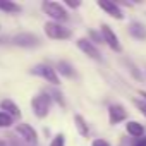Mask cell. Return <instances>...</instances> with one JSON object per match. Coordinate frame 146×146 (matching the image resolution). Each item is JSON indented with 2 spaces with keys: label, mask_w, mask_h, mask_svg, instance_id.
Instances as JSON below:
<instances>
[{
  "label": "cell",
  "mask_w": 146,
  "mask_h": 146,
  "mask_svg": "<svg viewBox=\"0 0 146 146\" xmlns=\"http://www.w3.org/2000/svg\"><path fill=\"white\" fill-rule=\"evenodd\" d=\"M31 108H33V113H35L38 119H45V117L50 113V108H52L50 93L41 91V93H38L36 96H33V100H31Z\"/></svg>",
  "instance_id": "1"
},
{
  "label": "cell",
  "mask_w": 146,
  "mask_h": 146,
  "mask_svg": "<svg viewBox=\"0 0 146 146\" xmlns=\"http://www.w3.org/2000/svg\"><path fill=\"white\" fill-rule=\"evenodd\" d=\"M41 7H43L45 14H46L53 23L62 24V23H65V21L69 19V12H67L65 7H64L62 4H58V2H43Z\"/></svg>",
  "instance_id": "2"
},
{
  "label": "cell",
  "mask_w": 146,
  "mask_h": 146,
  "mask_svg": "<svg viewBox=\"0 0 146 146\" xmlns=\"http://www.w3.org/2000/svg\"><path fill=\"white\" fill-rule=\"evenodd\" d=\"M45 29V35L52 40H69L72 36V31L69 28H65L64 24H58V23H53V21H48L45 23L43 26Z\"/></svg>",
  "instance_id": "3"
},
{
  "label": "cell",
  "mask_w": 146,
  "mask_h": 146,
  "mask_svg": "<svg viewBox=\"0 0 146 146\" xmlns=\"http://www.w3.org/2000/svg\"><path fill=\"white\" fill-rule=\"evenodd\" d=\"M31 72H33V74H36V76H40V78H43L45 81H48V83L53 84V86H58V84H60L58 74L55 72V69H53L52 65H48V64H38V65L33 67Z\"/></svg>",
  "instance_id": "4"
},
{
  "label": "cell",
  "mask_w": 146,
  "mask_h": 146,
  "mask_svg": "<svg viewBox=\"0 0 146 146\" xmlns=\"http://www.w3.org/2000/svg\"><path fill=\"white\" fill-rule=\"evenodd\" d=\"M100 35H102L103 43H107V45L110 46V50H113V52H117V53L122 52V45H120V41H119V36L115 35V31H113L108 24H102Z\"/></svg>",
  "instance_id": "5"
},
{
  "label": "cell",
  "mask_w": 146,
  "mask_h": 146,
  "mask_svg": "<svg viewBox=\"0 0 146 146\" xmlns=\"http://www.w3.org/2000/svg\"><path fill=\"white\" fill-rule=\"evenodd\" d=\"M12 43L16 46H21V48H35V46L41 45L40 38L35 33H19L12 38Z\"/></svg>",
  "instance_id": "6"
},
{
  "label": "cell",
  "mask_w": 146,
  "mask_h": 146,
  "mask_svg": "<svg viewBox=\"0 0 146 146\" xmlns=\"http://www.w3.org/2000/svg\"><path fill=\"white\" fill-rule=\"evenodd\" d=\"M78 48L84 53V55H88L90 58H93V60H96V62H102V53H100V50L95 46V43H91L88 38H79L78 41Z\"/></svg>",
  "instance_id": "7"
},
{
  "label": "cell",
  "mask_w": 146,
  "mask_h": 146,
  "mask_svg": "<svg viewBox=\"0 0 146 146\" xmlns=\"http://www.w3.org/2000/svg\"><path fill=\"white\" fill-rule=\"evenodd\" d=\"M16 132H17L26 143H29V144H36V143H38V134H36V131H35L29 124H17V125H16Z\"/></svg>",
  "instance_id": "8"
},
{
  "label": "cell",
  "mask_w": 146,
  "mask_h": 146,
  "mask_svg": "<svg viewBox=\"0 0 146 146\" xmlns=\"http://www.w3.org/2000/svg\"><path fill=\"white\" fill-rule=\"evenodd\" d=\"M125 119H127V112H125V108L122 105L113 103V105L108 107V120H110L112 125H115V124H119V122H122Z\"/></svg>",
  "instance_id": "9"
},
{
  "label": "cell",
  "mask_w": 146,
  "mask_h": 146,
  "mask_svg": "<svg viewBox=\"0 0 146 146\" xmlns=\"http://www.w3.org/2000/svg\"><path fill=\"white\" fill-rule=\"evenodd\" d=\"M98 7L103 9L110 17H113V19H117V21H122V19H124V12H122L120 7H119L117 4H113V2H108V0H100V2H98Z\"/></svg>",
  "instance_id": "10"
},
{
  "label": "cell",
  "mask_w": 146,
  "mask_h": 146,
  "mask_svg": "<svg viewBox=\"0 0 146 146\" xmlns=\"http://www.w3.org/2000/svg\"><path fill=\"white\" fill-rule=\"evenodd\" d=\"M0 110L5 112L7 115H11L12 119H21V110H19V107H17L12 100H9V98H5V100L0 102Z\"/></svg>",
  "instance_id": "11"
},
{
  "label": "cell",
  "mask_w": 146,
  "mask_h": 146,
  "mask_svg": "<svg viewBox=\"0 0 146 146\" xmlns=\"http://www.w3.org/2000/svg\"><path fill=\"white\" fill-rule=\"evenodd\" d=\"M125 131H127L129 136H132V137L136 139V137H141V136H143L144 127H143V124H139V122H136V120H129V122L125 124Z\"/></svg>",
  "instance_id": "12"
},
{
  "label": "cell",
  "mask_w": 146,
  "mask_h": 146,
  "mask_svg": "<svg viewBox=\"0 0 146 146\" xmlns=\"http://www.w3.org/2000/svg\"><path fill=\"white\" fill-rule=\"evenodd\" d=\"M55 72H57V74H62L64 78H74L76 76V72H74V69H72V65L69 62H65V60H60L57 64Z\"/></svg>",
  "instance_id": "13"
},
{
  "label": "cell",
  "mask_w": 146,
  "mask_h": 146,
  "mask_svg": "<svg viewBox=\"0 0 146 146\" xmlns=\"http://www.w3.org/2000/svg\"><path fill=\"white\" fill-rule=\"evenodd\" d=\"M74 124H76L78 132H79L83 137H88V136H90V125L86 124V120H84V117H83V115L76 113V115H74Z\"/></svg>",
  "instance_id": "14"
},
{
  "label": "cell",
  "mask_w": 146,
  "mask_h": 146,
  "mask_svg": "<svg viewBox=\"0 0 146 146\" xmlns=\"http://www.w3.org/2000/svg\"><path fill=\"white\" fill-rule=\"evenodd\" d=\"M129 33L136 40H146V26L141 24V23H132L129 26Z\"/></svg>",
  "instance_id": "15"
},
{
  "label": "cell",
  "mask_w": 146,
  "mask_h": 146,
  "mask_svg": "<svg viewBox=\"0 0 146 146\" xmlns=\"http://www.w3.org/2000/svg\"><path fill=\"white\" fill-rule=\"evenodd\" d=\"M0 11L7 12V14H19L21 12V5L12 2V0H0Z\"/></svg>",
  "instance_id": "16"
},
{
  "label": "cell",
  "mask_w": 146,
  "mask_h": 146,
  "mask_svg": "<svg viewBox=\"0 0 146 146\" xmlns=\"http://www.w3.org/2000/svg\"><path fill=\"white\" fill-rule=\"evenodd\" d=\"M125 64H127V67H129V70H131L132 78H134V79H137V81L141 83V81H143V74H141V70H139V69H137L131 60H125Z\"/></svg>",
  "instance_id": "17"
},
{
  "label": "cell",
  "mask_w": 146,
  "mask_h": 146,
  "mask_svg": "<svg viewBox=\"0 0 146 146\" xmlns=\"http://www.w3.org/2000/svg\"><path fill=\"white\" fill-rule=\"evenodd\" d=\"M12 120H14V119H12L11 115H7L5 112L0 110V127H2V129H4V127H11V125H12Z\"/></svg>",
  "instance_id": "18"
},
{
  "label": "cell",
  "mask_w": 146,
  "mask_h": 146,
  "mask_svg": "<svg viewBox=\"0 0 146 146\" xmlns=\"http://www.w3.org/2000/svg\"><path fill=\"white\" fill-rule=\"evenodd\" d=\"M50 146H65V136H64L62 132H58V134H55V137L52 139V143H50Z\"/></svg>",
  "instance_id": "19"
},
{
  "label": "cell",
  "mask_w": 146,
  "mask_h": 146,
  "mask_svg": "<svg viewBox=\"0 0 146 146\" xmlns=\"http://www.w3.org/2000/svg\"><path fill=\"white\" fill-rule=\"evenodd\" d=\"M50 98H52V100H55V102H57L60 107H65V102H64V95H62L60 91H52V93H50Z\"/></svg>",
  "instance_id": "20"
},
{
  "label": "cell",
  "mask_w": 146,
  "mask_h": 146,
  "mask_svg": "<svg viewBox=\"0 0 146 146\" xmlns=\"http://www.w3.org/2000/svg\"><path fill=\"white\" fill-rule=\"evenodd\" d=\"M132 103H134V105L137 107V110L146 117V102H143L141 98H132Z\"/></svg>",
  "instance_id": "21"
},
{
  "label": "cell",
  "mask_w": 146,
  "mask_h": 146,
  "mask_svg": "<svg viewBox=\"0 0 146 146\" xmlns=\"http://www.w3.org/2000/svg\"><path fill=\"white\" fill-rule=\"evenodd\" d=\"M90 36H91V40L93 41H96V43H103V40H102V35L100 33H96V31H93V29H90V33H88ZM91 41V43H93Z\"/></svg>",
  "instance_id": "22"
},
{
  "label": "cell",
  "mask_w": 146,
  "mask_h": 146,
  "mask_svg": "<svg viewBox=\"0 0 146 146\" xmlns=\"http://www.w3.org/2000/svg\"><path fill=\"white\" fill-rule=\"evenodd\" d=\"M131 146H146V136H141V137H136L132 141Z\"/></svg>",
  "instance_id": "23"
},
{
  "label": "cell",
  "mask_w": 146,
  "mask_h": 146,
  "mask_svg": "<svg viewBox=\"0 0 146 146\" xmlns=\"http://www.w3.org/2000/svg\"><path fill=\"white\" fill-rule=\"evenodd\" d=\"M91 146H110V143L108 141H105V139H95L93 143H91Z\"/></svg>",
  "instance_id": "24"
},
{
  "label": "cell",
  "mask_w": 146,
  "mask_h": 146,
  "mask_svg": "<svg viewBox=\"0 0 146 146\" xmlns=\"http://www.w3.org/2000/svg\"><path fill=\"white\" fill-rule=\"evenodd\" d=\"M65 5H67L69 9H78V7L81 5V2H70V0H65Z\"/></svg>",
  "instance_id": "25"
},
{
  "label": "cell",
  "mask_w": 146,
  "mask_h": 146,
  "mask_svg": "<svg viewBox=\"0 0 146 146\" xmlns=\"http://www.w3.org/2000/svg\"><path fill=\"white\" fill-rule=\"evenodd\" d=\"M137 95L141 96V100H143V102H146V91H144V90H139V93H137Z\"/></svg>",
  "instance_id": "26"
},
{
  "label": "cell",
  "mask_w": 146,
  "mask_h": 146,
  "mask_svg": "<svg viewBox=\"0 0 146 146\" xmlns=\"http://www.w3.org/2000/svg\"><path fill=\"white\" fill-rule=\"evenodd\" d=\"M0 146H5V143H4V141H0Z\"/></svg>",
  "instance_id": "27"
}]
</instances>
